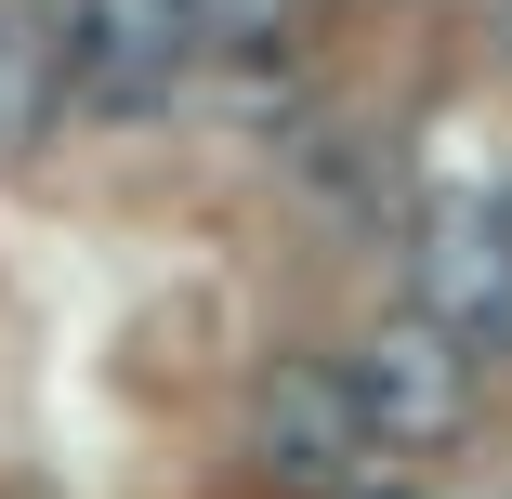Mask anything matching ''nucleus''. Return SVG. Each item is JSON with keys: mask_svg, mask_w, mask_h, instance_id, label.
Masks as SVG:
<instances>
[{"mask_svg": "<svg viewBox=\"0 0 512 499\" xmlns=\"http://www.w3.org/2000/svg\"><path fill=\"white\" fill-rule=\"evenodd\" d=\"M53 40H66V92H92V106H145V92L184 79L197 14H184V0H66Z\"/></svg>", "mask_w": 512, "mask_h": 499, "instance_id": "7ed1b4c3", "label": "nucleus"}, {"mask_svg": "<svg viewBox=\"0 0 512 499\" xmlns=\"http://www.w3.org/2000/svg\"><path fill=\"white\" fill-rule=\"evenodd\" d=\"M53 119H66V40H53V14L0 0V158H27Z\"/></svg>", "mask_w": 512, "mask_h": 499, "instance_id": "39448f33", "label": "nucleus"}, {"mask_svg": "<svg viewBox=\"0 0 512 499\" xmlns=\"http://www.w3.org/2000/svg\"><path fill=\"white\" fill-rule=\"evenodd\" d=\"M329 499H407V486H329Z\"/></svg>", "mask_w": 512, "mask_h": 499, "instance_id": "0eeeda50", "label": "nucleus"}, {"mask_svg": "<svg viewBox=\"0 0 512 499\" xmlns=\"http://www.w3.org/2000/svg\"><path fill=\"white\" fill-rule=\"evenodd\" d=\"M499 27H512V0H499Z\"/></svg>", "mask_w": 512, "mask_h": 499, "instance_id": "6e6552de", "label": "nucleus"}, {"mask_svg": "<svg viewBox=\"0 0 512 499\" xmlns=\"http://www.w3.org/2000/svg\"><path fill=\"white\" fill-rule=\"evenodd\" d=\"M342 394H355V434H381V447H447L460 421H473V342L447 329V316H381L355 355H342Z\"/></svg>", "mask_w": 512, "mask_h": 499, "instance_id": "f257e3e1", "label": "nucleus"}, {"mask_svg": "<svg viewBox=\"0 0 512 499\" xmlns=\"http://www.w3.org/2000/svg\"><path fill=\"white\" fill-rule=\"evenodd\" d=\"M407 276H421V316H447L473 355H499V342H512V197H486V184L421 197V250H407Z\"/></svg>", "mask_w": 512, "mask_h": 499, "instance_id": "f03ea898", "label": "nucleus"}, {"mask_svg": "<svg viewBox=\"0 0 512 499\" xmlns=\"http://www.w3.org/2000/svg\"><path fill=\"white\" fill-rule=\"evenodd\" d=\"M184 14H197V40H263L289 0H184Z\"/></svg>", "mask_w": 512, "mask_h": 499, "instance_id": "423d86ee", "label": "nucleus"}, {"mask_svg": "<svg viewBox=\"0 0 512 499\" xmlns=\"http://www.w3.org/2000/svg\"><path fill=\"white\" fill-rule=\"evenodd\" d=\"M355 447H368V434H355L342 368L276 355V368H263V394H250V460H263V473H289V486H342V460H355Z\"/></svg>", "mask_w": 512, "mask_h": 499, "instance_id": "20e7f679", "label": "nucleus"}]
</instances>
